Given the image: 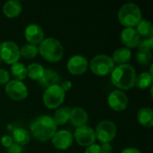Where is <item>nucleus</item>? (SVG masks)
Returning <instances> with one entry per match:
<instances>
[{"label": "nucleus", "instance_id": "2f4dec72", "mask_svg": "<svg viewBox=\"0 0 153 153\" xmlns=\"http://www.w3.org/2000/svg\"><path fill=\"white\" fill-rule=\"evenodd\" d=\"M6 153H23L22 146H20L13 143L9 148L6 149Z\"/></svg>", "mask_w": 153, "mask_h": 153}, {"label": "nucleus", "instance_id": "4468645a", "mask_svg": "<svg viewBox=\"0 0 153 153\" xmlns=\"http://www.w3.org/2000/svg\"><path fill=\"white\" fill-rule=\"evenodd\" d=\"M24 37L29 44L39 45L45 39V33L43 29L39 24H30L24 30Z\"/></svg>", "mask_w": 153, "mask_h": 153}, {"label": "nucleus", "instance_id": "6ab92c4d", "mask_svg": "<svg viewBox=\"0 0 153 153\" xmlns=\"http://www.w3.org/2000/svg\"><path fill=\"white\" fill-rule=\"evenodd\" d=\"M138 123L146 128H151L153 126V111L151 108H143L137 113Z\"/></svg>", "mask_w": 153, "mask_h": 153}, {"label": "nucleus", "instance_id": "72a5a7b5", "mask_svg": "<svg viewBox=\"0 0 153 153\" xmlns=\"http://www.w3.org/2000/svg\"><path fill=\"white\" fill-rule=\"evenodd\" d=\"M84 153H101L100 146L99 144H95L94 143V144L87 147Z\"/></svg>", "mask_w": 153, "mask_h": 153}, {"label": "nucleus", "instance_id": "0eeeda50", "mask_svg": "<svg viewBox=\"0 0 153 153\" xmlns=\"http://www.w3.org/2000/svg\"><path fill=\"white\" fill-rule=\"evenodd\" d=\"M20 48L19 46L12 40H6L0 45V58L1 61L7 65H13L19 62Z\"/></svg>", "mask_w": 153, "mask_h": 153}, {"label": "nucleus", "instance_id": "20e7f679", "mask_svg": "<svg viewBox=\"0 0 153 153\" xmlns=\"http://www.w3.org/2000/svg\"><path fill=\"white\" fill-rule=\"evenodd\" d=\"M117 17L125 28H134L143 19L140 7L134 3L123 4L118 11Z\"/></svg>", "mask_w": 153, "mask_h": 153}, {"label": "nucleus", "instance_id": "c756f323", "mask_svg": "<svg viewBox=\"0 0 153 153\" xmlns=\"http://www.w3.org/2000/svg\"><path fill=\"white\" fill-rule=\"evenodd\" d=\"M10 81V74L7 70L0 68V84H6Z\"/></svg>", "mask_w": 153, "mask_h": 153}, {"label": "nucleus", "instance_id": "c9c22d12", "mask_svg": "<svg viewBox=\"0 0 153 153\" xmlns=\"http://www.w3.org/2000/svg\"><path fill=\"white\" fill-rule=\"evenodd\" d=\"M121 153H142L141 151L137 148H134V147H129V148H126L124 149Z\"/></svg>", "mask_w": 153, "mask_h": 153}, {"label": "nucleus", "instance_id": "a878e982", "mask_svg": "<svg viewBox=\"0 0 153 153\" xmlns=\"http://www.w3.org/2000/svg\"><path fill=\"white\" fill-rule=\"evenodd\" d=\"M45 68L39 63H32L27 67V77L33 81H39L43 74Z\"/></svg>", "mask_w": 153, "mask_h": 153}, {"label": "nucleus", "instance_id": "c85d7f7f", "mask_svg": "<svg viewBox=\"0 0 153 153\" xmlns=\"http://www.w3.org/2000/svg\"><path fill=\"white\" fill-rule=\"evenodd\" d=\"M138 51H149L152 52L153 48V38L149 39H143L139 41V44L137 46Z\"/></svg>", "mask_w": 153, "mask_h": 153}, {"label": "nucleus", "instance_id": "473e14b6", "mask_svg": "<svg viewBox=\"0 0 153 153\" xmlns=\"http://www.w3.org/2000/svg\"><path fill=\"white\" fill-rule=\"evenodd\" d=\"M101 153H112L113 152V146L110 143H101L100 145Z\"/></svg>", "mask_w": 153, "mask_h": 153}, {"label": "nucleus", "instance_id": "9d476101", "mask_svg": "<svg viewBox=\"0 0 153 153\" xmlns=\"http://www.w3.org/2000/svg\"><path fill=\"white\" fill-rule=\"evenodd\" d=\"M73 136L78 145L86 148L94 144L96 141L94 129L88 126L76 128L74 130V134H73Z\"/></svg>", "mask_w": 153, "mask_h": 153}, {"label": "nucleus", "instance_id": "f8f14e48", "mask_svg": "<svg viewBox=\"0 0 153 153\" xmlns=\"http://www.w3.org/2000/svg\"><path fill=\"white\" fill-rule=\"evenodd\" d=\"M88 68L89 62L82 55H74L67 62V70L73 75H82L87 72Z\"/></svg>", "mask_w": 153, "mask_h": 153}, {"label": "nucleus", "instance_id": "4be33fe9", "mask_svg": "<svg viewBox=\"0 0 153 153\" xmlns=\"http://www.w3.org/2000/svg\"><path fill=\"white\" fill-rule=\"evenodd\" d=\"M13 141L14 143L20 145V146H24L28 144L30 141V134L29 131L23 128H15L13 131Z\"/></svg>", "mask_w": 153, "mask_h": 153}, {"label": "nucleus", "instance_id": "e433bc0d", "mask_svg": "<svg viewBox=\"0 0 153 153\" xmlns=\"http://www.w3.org/2000/svg\"><path fill=\"white\" fill-rule=\"evenodd\" d=\"M1 62H2V61H1V58H0V65H1Z\"/></svg>", "mask_w": 153, "mask_h": 153}, {"label": "nucleus", "instance_id": "9b49d317", "mask_svg": "<svg viewBox=\"0 0 153 153\" xmlns=\"http://www.w3.org/2000/svg\"><path fill=\"white\" fill-rule=\"evenodd\" d=\"M108 105L114 111H123L128 106V97L123 91L115 90L108 94Z\"/></svg>", "mask_w": 153, "mask_h": 153}, {"label": "nucleus", "instance_id": "393cba45", "mask_svg": "<svg viewBox=\"0 0 153 153\" xmlns=\"http://www.w3.org/2000/svg\"><path fill=\"white\" fill-rule=\"evenodd\" d=\"M10 74L16 81L22 82L27 77V67L20 62H17L11 65Z\"/></svg>", "mask_w": 153, "mask_h": 153}, {"label": "nucleus", "instance_id": "5701e85b", "mask_svg": "<svg viewBox=\"0 0 153 153\" xmlns=\"http://www.w3.org/2000/svg\"><path fill=\"white\" fill-rule=\"evenodd\" d=\"M153 74L151 72H143L139 75L136 76L135 80V86L141 90H145L148 88L152 87Z\"/></svg>", "mask_w": 153, "mask_h": 153}, {"label": "nucleus", "instance_id": "b1692460", "mask_svg": "<svg viewBox=\"0 0 153 153\" xmlns=\"http://www.w3.org/2000/svg\"><path fill=\"white\" fill-rule=\"evenodd\" d=\"M136 31L140 37L143 39L152 38L153 36V25L152 23L145 19H142L141 22L136 26Z\"/></svg>", "mask_w": 153, "mask_h": 153}, {"label": "nucleus", "instance_id": "f03ea898", "mask_svg": "<svg viewBox=\"0 0 153 153\" xmlns=\"http://www.w3.org/2000/svg\"><path fill=\"white\" fill-rule=\"evenodd\" d=\"M57 126L50 116H40L35 118L30 125L31 135L39 142H47L54 136Z\"/></svg>", "mask_w": 153, "mask_h": 153}, {"label": "nucleus", "instance_id": "a211bd4d", "mask_svg": "<svg viewBox=\"0 0 153 153\" xmlns=\"http://www.w3.org/2000/svg\"><path fill=\"white\" fill-rule=\"evenodd\" d=\"M22 6L21 2L16 0L7 1L3 6V13L7 18H15L22 13Z\"/></svg>", "mask_w": 153, "mask_h": 153}, {"label": "nucleus", "instance_id": "4c0bfd02", "mask_svg": "<svg viewBox=\"0 0 153 153\" xmlns=\"http://www.w3.org/2000/svg\"><path fill=\"white\" fill-rule=\"evenodd\" d=\"M0 45H1V42H0Z\"/></svg>", "mask_w": 153, "mask_h": 153}, {"label": "nucleus", "instance_id": "6e6552de", "mask_svg": "<svg viewBox=\"0 0 153 153\" xmlns=\"http://www.w3.org/2000/svg\"><path fill=\"white\" fill-rule=\"evenodd\" d=\"M94 131L96 139L101 143H111L117 135V126L110 120L100 121L97 125L96 130Z\"/></svg>", "mask_w": 153, "mask_h": 153}, {"label": "nucleus", "instance_id": "ddd939ff", "mask_svg": "<svg viewBox=\"0 0 153 153\" xmlns=\"http://www.w3.org/2000/svg\"><path fill=\"white\" fill-rule=\"evenodd\" d=\"M51 140L53 146L60 151H65L69 149L74 143L73 134L67 130L56 131Z\"/></svg>", "mask_w": 153, "mask_h": 153}, {"label": "nucleus", "instance_id": "2eb2a0df", "mask_svg": "<svg viewBox=\"0 0 153 153\" xmlns=\"http://www.w3.org/2000/svg\"><path fill=\"white\" fill-rule=\"evenodd\" d=\"M120 39L122 44L128 49L137 48L141 40V37L134 28H125L121 32Z\"/></svg>", "mask_w": 153, "mask_h": 153}, {"label": "nucleus", "instance_id": "bb28decb", "mask_svg": "<svg viewBox=\"0 0 153 153\" xmlns=\"http://www.w3.org/2000/svg\"><path fill=\"white\" fill-rule=\"evenodd\" d=\"M39 54L38 46L32 44H24L20 48V56L25 59H33Z\"/></svg>", "mask_w": 153, "mask_h": 153}, {"label": "nucleus", "instance_id": "aec40b11", "mask_svg": "<svg viewBox=\"0 0 153 153\" xmlns=\"http://www.w3.org/2000/svg\"><path fill=\"white\" fill-rule=\"evenodd\" d=\"M132 57V52L130 49L123 47L120 48L118 49H117L112 56V60L115 64H118L119 65H125L127 64Z\"/></svg>", "mask_w": 153, "mask_h": 153}, {"label": "nucleus", "instance_id": "412c9836", "mask_svg": "<svg viewBox=\"0 0 153 153\" xmlns=\"http://www.w3.org/2000/svg\"><path fill=\"white\" fill-rule=\"evenodd\" d=\"M71 108L68 107H61L56 108L54 117H52L56 126H64L70 121Z\"/></svg>", "mask_w": 153, "mask_h": 153}, {"label": "nucleus", "instance_id": "1a4fd4ad", "mask_svg": "<svg viewBox=\"0 0 153 153\" xmlns=\"http://www.w3.org/2000/svg\"><path fill=\"white\" fill-rule=\"evenodd\" d=\"M5 94L13 101H22L28 97V88L23 82L10 80L4 87Z\"/></svg>", "mask_w": 153, "mask_h": 153}, {"label": "nucleus", "instance_id": "39448f33", "mask_svg": "<svg viewBox=\"0 0 153 153\" xmlns=\"http://www.w3.org/2000/svg\"><path fill=\"white\" fill-rule=\"evenodd\" d=\"M91 71L98 76H107L115 68V63L108 55H97L90 62Z\"/></svg>", "mask_w": 153, "mask_h": 153}, {"label": "nucleus", "instance_id": "7ed1b4c3", "mask_svg": "<svg viewBox=\"0 0 153 153\" xmlns=\"http://www.w3.org/2000/svg\"><path fill=\"white\" fill-rule=\"evenodd\" d=\"M39 53L50 63H57L64 56V48L62 43L54 38H46L39 45Z\"/></svg>", "mask_w": 153, "mask_h": 153}, {"label": "nucleus", "instance_id": "f3484780", "mask_svg": "<svg viewBox=\"0 0 153 153\" xmlns=\"http://www.w3.org/2000/svg\"><path fill=\"white\" fill-rule=\"evenodd\" d=\"M38 82L42 87L47 89L52 85L58 84L60 82V76L56 71L52 69H45L42 77Z\"/></svg>", "mask_w": 153, "mask_h": 153}, {"label": "nucleus", "instance_id": "f704fd0d", "mask_svg": "<svg viewBox=\"0 0 153 153\" xmlns=\"http://www.w3.org/2000/svg\"><path fill=\"white\" fill-rule=\"evenodd\" d=\"M59 85H60V87L62 88V90H63L65 92L70 91L71 88H72V86H73V84H72V82H71L70 81H65V82H62L61 84H59Z\"/></svg>", "mask_w": 153, "mask_h": 153}, {"label": "nucleus", "instance_id": "7c9ffc66", "mask_svg": "<svg viewBox=\"0 0 153 153\" xmlns=\"http://www.w3.org/2000/svg\"><path fill=\"white\" fill-rule=\"evenodd\" d=\"M13 143V138L12 136L10 135H4L2 138H1V144L4 147V148H9L12 144Z\"/></svg>", "mask_w": 153, "mask_h": 153}, {"label": "nucleus", "instance_id": "423d86ee", "mask_svg": "<svg viewBox=\"0 0 153 153\" xmlns=\"http://www.w3.org/2000/svg\"><path fill=\"white\" fill-rule=\"evenodd\" d=\"M65 92L62 90L59 84L52 85L47 88L43 93V104L48 109H56L64 102Z\"/></svg>", "mask_w": 153, "mask_h": 153}, {"label": "nucleus", "instance_id": "cd10ccee", "mask_svg": "<svg viewBox=\"0 0 153 153\" xmlns=\"http://www.w3.org/2000/svg\"><path fill=\"white\" fill-rule=\"evenodd\" d=\"M152 60V54L149 51H138L136 54V62L142 65H148Z\"/></svg>", "mask_w": 153, "mask_h": 153}, {"label": "nucleus", "instance_id": "f257e3e1", "mask_svg": "<svg viewBox=\"0 0 153 153\" xmlns=\"http://www.w3.org/2000/svg\"><path fill=\"white\" fill-rule=\"evenodd\" d=\"M136 71L134 66L129 64L119 65L115 66L110 74L111 82L118 89L128 91L135 86Z\"/></svg>", "mask_w": 153, "mask_h": 153}, {"label": "nucleus", "instance_id": "dca6fc26", "mask_svg": "<svg viewBox=\"0 0 153 153\" xmlns=\"http://www.w3.org/2000/svg\"><path fill=\"white\" fill-rule=\"evenodd\" d=\"M88 121H89V116L85 109L79 107L71 109L70 122L73 126L78 128L87 126Z\"/></svg>", "mask_w": 153, "mask_h": 153}]
</instances>
